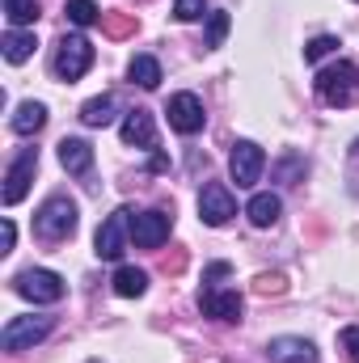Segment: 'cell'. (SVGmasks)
<instances>
[{
	"mask_svg": "<svg viewBox=\"0 0 359 363\" xmlns=\"http://www.w3.org/2000/svg\"><path fill=\"white\" fill-rule=\"evenodd\" d=\"M43 123H47V106H43V101H21V106L13 110V131H17V135H34Z\"/></svg>",
	"mask_w": 359,
	"mask_h": 363,
	"instance_id": "17",
	"label": "cell"
},
{
	"mask_svg": "<svg viewBox=\"0 0 359 363\" xmlns=\"http://www.w3.org/2000/svg\"><path fill=\"white\" fill-rule=\"evenodd\" d=\"M170 228H174V216L170 211H140L131 216V237L140 250H157L170 241Z\"/></svg>",
	"mask_w": 359,
	"mask_h": 363,
	"instance_id": "8",
	"label": "cell"
},
{
	"mask_svg": "<svg viewBox=\"0 0 359 363\" xmlns=\"http://www.w3.org/2000/svg\"><path fill=\"white\" fill-rule=\"evenodd\" d=\"M233 216H237V199L228 194V186H220V182L203 186V194H199V220L211 224V228H224Z\"/></svg>",
	"mask_w": 359,
	"mask_h": 363,
	"instance_id": "7",
	"label": "cell"
},
{
	"mask_svg": "<svg viewBox=\"0 0 359 363\" xmlns=\"http://www.w3.org/2000/svg\"><path fill=\"white\" fill-rule=\"evenodd\" d=\"M34 233H38L43 241H51V245L68 241V237L77 233V203L64 199V194L47 199V203L38 207V216H34Z\"/></svg>",
	"mask_w": 359,
	"mask_h": 363,
	"instance_id": "1",
	"label": "cell"
},
{
	"mask_svg": "<svg viewBox=\"0 0 359 363\" xmlns=\"http://www.w3.org/2000/svg\"><path fill=\"white\" fill-rule=\"evenodd\" d=\"M127 77H131V85H140V89H157V85H161V64H157L153 55H136L131 68H127Z\"/></svg>",
	"mask_w": 359,
	"mask_h": 363,
	"instance_id": "20",
	"label": "cell"
},
{
	"mask_svg": "<svg viewBox=\"0 0 359 363\" xmlns=\"http://www.w3.org/2000/svg\"><path fill=\"white\" fill-rule=\"evenodd\" d=\"M174 17H178V21H194V17H203V0H174Z\"/></svg>",
	"mask_w": 359,
	"mask_h": 363,
	"instance_id": "29",
	"label": "cell"
},
{
	"mask_svg": "<svg viewBox=\"0 0 359 363\" xmlns=\"http://www.w3.org/2000/svg\"><path fill=\"white\" fill-rule=\"evenodd\" d=\"M279 211H283L279 194H254V199H250V207H245V216H250V224H254V228H270V224L279 220Z\"/></svg>",
	"mask_w": 359,
	"mask_h": 363,
	"instance_id": "16",
	"label": "cell"
},
{
	"mask_svg": "<svg viewBox=\"0 0 359 363\" xmlns=\"http://www.w3.org/2000/svg\"><path fill=\"white\" fill-rule=\"evenodd\" d=\"M267 169V152L254 144V140H237L233 144V157H228V174L237 186H254Z\"/></svg>",
	"mask_w": 359,
	"mask_h": 363,
	"instance_id": "6",
	"label": "cell"
},
{
	"mask_svg": "<svg viewBox=\"0 0 359 363\" xmlns=\"http://www.w3.org/2000/svg\"><path fill=\"white\" fill-rule=\"evenodd\" d=\"M60 165H64L68 174H89L93 148L85 140H60Z\"/></svg>",
	"mask_w": 359,
	"mask_h": 363,
	"instance_id": "15",
	"label": "cell"
},
{
	"mask_svg": "<svg viewBox=\"0 0 359 363\" xmlns=\"http://www.w3.org/2000/svg\"><path fill=\"white\" fill-rule=\"evenodd\" d=\"M114 291H118L123 300H136V296L148 291V274L140 271V267H118V271H114Z\"/></svg>",
	"mask_w": 359,
	"mask_h": 363,
	"instance_id": "19",
	"label": "cell"
},
{
	"mask_svg": "<svg viewBox=\"0 0 359 363\" xmlns=\"http://www.w3.org/2000/svg\"><path fill=\"white\" fill-rule=\"evenodd\" d=\"M254 287H258V296H283V287H287V283H283V274H258V283H254Z\"/></svg>",
	"mask_w": 359,
	"mask_h": 363,
	"instance_id": "28",
	"label": "cell"
},
{
	"mask_svg": "<svg viewBox=\"0 0 359 363\" xmlns=\"http://www.w3.org/2000/svg\"><path fill=\"white\" fill-rule=\"evenodd\" d=\"M34 169H38V152L34 148H26L13 165H9V174H4V207H13V203H21L26 199V190H30V182H34Z\"/></svg>",
	"mask_w": 359,
	"mask_h": 363,
	"instance_id": "10",
	"label": "cell"
},
{
	"mask_svg": "<svg viewBox=\"0 0 359 363\" xmlns=\"http://www.w3.org/2000/svg\"><path fill=\"white\" fill-rule=\"evenodd\" d=\"M355 81H359L355 64L338 60V64H330V68L317 72V97H321L326 106H347L351 93H355Z\"/></svg>",
	"mask_w": 359,
	"mask_h": 363,
	"instance_id": "3",
	"label": "cell"
},
{
	"mask_svg": "<svg viewBox=\"0 0 359 363\" xmlns=\"http://www.w3.org/2000/svg\"><path fill=\"white\" fill-rule=\"evenodd\" d=\"M199 308H203V317H216V321H237V317H241V296H237V291H220V287H203Z\"/></svg>",
	"mask_w": 359,
	"mask_h": 363,
	"instance_id": "12",
	"label": "cell"
},
{
	"mask_svg": "<svg viewBox=\"0 0 359 363\" xmlns=\"http://www.w3.org/2000/svg\"><path fill=\"white\" fill-rule=\"evenodd\" d=\"M165 114H170V127L182 131V135H194V131H203V101L194 97V93H174L170 97V106H165Z\"/></svg>",
	"mask_w": 359,
	"mask_h": 363,
	"instance_id": "11",
	"label": "cell"
},
{
	"mask_svg": "<svg viewBox=\"0 0 359 363\" xmlns=\"http://www.w3.org/2000/svg\"><path fill=\"white\" fill-rule=\"evenodd\" d=\"M4 17H9L13 26H34L38 0H4Z\"/></svg>",
	"mask_w": 359,
	"mask_h": 363,
	"instance_id": "23",
	"label": "cell"
},
{
	"mask_svg": "<svg viewBox=\"0 0 359 363\" xmlns=\"http://www.w3.org/2000/svg\"><path fill=\"white\" fill-rule=\"evenodd\" d=\"M334 51H338V38H334V34H321V38H313V43L304 47V60L317 64V60H326V55H334Z\"/></svg>",
	"mask_w": 359,
	"mask_h": 363,
	"instance_id": "25",
	"label": "cell"
},
{
	"mask_svg": "<svg viewBox=\"0 0 359 363\" xmlns=\"http://www.w3.org/2000/svg\"><path fill=\"white\" fill-rule=\"evenodd\" d=\"M13 291L26 296V300H34V304H60L68 287H64V279L55 271H21L13 279Z\"/></svg>",
	"mask_w": 359,
	"mask_h": 363,
	"instance_id": "4",
	"label": "cell"
},
{
	"mask_svg": "<svg viewBox=\"0 0 359 363\" xmlns=\"http://www.w3.org/2000/svg\"><path fill=\"white\" fill-rule=\"evenodd\" d=\"M34 47H38V43H34V34H26V30H9V34H4V60H9V64H26V60L34 55Z\"/></svg>",
	"mask_w": 359,
	"mask_h": 363,
	"instance_id": "21",
	"label": "cell"
},
{
	"mask_svg": "<svg viewBox=\"0 0 359 363\" xmlns=\"http://www.w3.org/2000/svg\"><path fill=\"white\" fill-rule=\"evenodd\" d=\"M68 21H72V26H93V21H101V17H97V4H93V0H68Z\"/></svg>",
	"mask_w": 359,
	"mask_h": 363,
	"instance_id": "24",
	"label": "cell"
},
{
	"mask_svg": "<svg viewBox=\"0 0 359 363\" xmlns=\"http://www.w3.org/2000/svg\"><path fill=\"white\" fill-rule=\"evenodd\" d=\"M182 267H186V254H182V250L174 254V258H165V271H170V274H178Z\"/></svg>",
	"mask_w": 359,
	"mask_h": 363,
	"instance_id": "31",
	"label": "cell"
},
{
	"mask_svg": "<svg viewBox=\"0 0 359 363\" xmlns=\"http://www.w3.org/2000/svg\"><path fill=\"white\" fill-rule=\"evenodd\" d=\"M267 355L270 363H317V347L309 338H275Z\"/></svg>",
	"mask_w": 359,
	"mask_h": 363,
	"instance_id": "14",
	"label": "cell"
},
{
	"mask_svg": "<svg viewBox=\"0 0 359 363\" xmlns=\"http://www.w3.org/2000/svg\"><path fill=\"white\" fill-rule=\"evenodd\" d=\"M89 363H101V359H89Z\"/></svg>",
	"mask_w": 359,
	"mask_h": 363,
	"instance_id": "32",
	"label": "cell"
},
{
	"mask_svg": "<svg viewBox=\"0 0 359 363\" xmlns=\"http://www.w3.org/2000/svg\"><path fill=\"white\" fill-rule=\"evenodd\" d=\"M228 13H211V21H207V47H220L224 43V34H228Z\"/></svg>",
	"mask_w": 359,
	"mask_h": 363,
	"instance_id": "26",
	"label": "cell"
},
{
	"mask_svg": "<svg viewBox=\"0 0 359 363\" xmlns=\"http://www.w3.org/2000/svg\"><path fill=\"white\" fill-rule=\"evenodd\" d=\"M89 64H93L89 38H81V34H64V38H60V47H55V60H51L55 77L72 85V81H81V77L89 72Z\"/></svg>",
	"mask_w": 359,
	"mask_h": 363,
	"instance_id": "2",
	"label": "cell"
},
{
	"mask_svg": "<svg viewBox=\"0 0 359 363\" xmlns=\"http://www.w3.org/2000/svg\"><path fill=\"white\" fill-rule=\"evenodd\" d=\"M47 334H51V317H13L0 334V347L17 355V351H30L34 342H43Z\"/></svg>",
	"mask_w": 359,
	"mask_h": 363,
	"instance_id": "5",
	"label": "cell"
},
{
	"mask_svg": "<svg viewBox=\"0 0 359 363\" xmlns=\"http://www.w3.org/2000/svg\"><path fill=\"white\" fill-rule=\"evenodd\" d=\"M114 110H118V106H114L110 93L89 97V101L81 106V123H85V127H110V123H114Z\"/></svg>",
	"mask_w": 359,
	"mask_h": 363,
	"instance_id": "18",
	"label": "cell"
},
{
	"mask_svg": "<svg viewBox=\"0 0 359 363\" xmlns=\"http://www.w3.org/2000/svg\"><path fill=\"white\" fill-rule=\"evenodd\" d=\"M338 347L347 351V359H351V363H359V330H355V325H347V330L338 334Z\"/></svg>",
	"mask_w": 359,
	"mask_h": 363,
	"instance_id": "27",
	"label": "cell"
},
{
	"mask_svg": "<svg viewBox=\"0 0 359 363\" xmlns=\"http://www.w3.org/2000/svg\"><path fill=\"white\" fill-rule=\"evenodd\" d=\"M13 241H17V228H13V220H4V224H0V254H9Z\"/></svg>",
	"mask_w": 359,
	"mask_h": 363,
	"instance_id": "30",
	"label": "cell"
},
{
	"mask_svg": "<svg viewBox=\"0 0 359 363\" xmlns=\"http://www.w3.org/2000/svg\"><path fill=\"white\" fill-rule=\"evenodd\" d=\"M123 144H131V148H157V127H153L148 110H131L123 118Z\"/></svg>",
	"mask_w": 359,
	"mask_h": 363,
	"instance_id": "13",
	"label": "cell"
},
{
	"mask_svg": "<svg viewBox=\"0 0 359 363\" xmlns=\"http://www.w3.org/2000/svg\"><path fill=\"white\" fill-rule=\"evenodd\" d=\"M101 30L110 38H127L136 34V13H101Z\"/></svg>",
	"mask_w": 359,
	"mask_h": 363,
	"instance_id": "22",
	"label": "cell"
},
{
	"mask_svg": "<svg viewBox=\"0 0 359 363\" xmlns=\"http://www.w3.org/2000/svg\"><path fill=\"white\" fill-rule=\"evenodd\" d=\"M127 224H131L127 207H118L114 216L101 220V228H97V258H106V262L123 258V250H127Z\"/></svg>",
	"mask_w": 359,
	"mask_h": 363,
	"instance_id": "9",
	"label": "cell"
}]
</instances>
